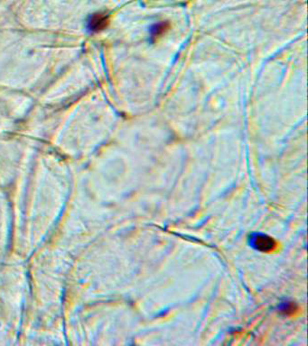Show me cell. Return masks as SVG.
Wrapping results in <instances>:
<instances>
[{
    "label": "cell",
    "instance_id": "1",
    "mask_svg": "<svg viewBox=\"0 0 308 346\" xmlns=\"http://www.w3.org/2000/svg\"><path fill=\"white\" fill-rule=\"evenodd\" d=\"M248 244L252 249L261 252H271L276 246L274 239L266 234L254 232L248 237Z\"/></svg>",
    "mask_w": 308,
    "mask_h": 346
},
{
    "label": "cell",
    "instance_id": "2",
    "mask_svg": "<svg viewBox=\"0 0 308 346\" xmlns=\"http://www.w3.org/2000/svg\"><path fill=\"white\" fill-rule=\"evenodd\" d=\"M109 24V16L103 13H96L90 16L89 21H88V28L91 32L102 31L104 28H106Z\"/></svg>",
    "mask_w": 308,
    "mask_h": 346
},
{
    "label": "cell",
    "instance_id": "3",
    "mask_svg": "<svg viewBox=\"0 0 308 346\" xmlns=\"http://www.w3.org/2000/svg\"><path fill=\"white\" fill-rule=\"evenodd\" d=\"M167 27H168L167 24H159V25H157L154 28V31H153V35L156 36V35H162L165 32V29H167Z\"/></svg>",
    "mask_w": 308,
    "mask_h": 346
},
{
    "label": "cell",
    "instance_id": "4",
    "mask_svg": "<svg viewBox=\"0 0 308 346\" xmlns=\"http://www.w3.org/2000/svg\"><path fill=\"white\" fill-rule=\"evenodd\" d=\"M280 310L283 312H286V313H288L289 311H292L293 310V304L291 302H284L280 305Z\"/></svg>",
    "mask_w": 308,
    "mask_h": 346
}]
</instances>
